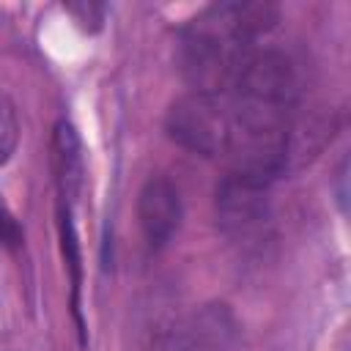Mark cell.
I'll use <instances>...</instances> for the list:
<instances>
[{
	"label": "cell",
	"instance_id": "cell-1",
	"mask_svg": "<svg viewBox=\"0 0 351 351\" xmlns=\"http://www.w3.org/2000/svg\"><path fill=\"white\" fill-rule=\"evenodd\" d=\"M178 219H181V203L173 184L165 178L148 181L145 189L140 192V225L148 241L165 244L176 233Z\"/></svg>",
	"mask_w": 351,
	"mask_h": 351
},
{
	"label": "cell",
	"instance_id": "cell-2",
	"mask_svg": "<svg viewBox=\"0 0 351 351\" xmlns=\"http://www.w3.org/2000/svg\"><path fill=\"white\" fill-rule=\"evenodd\" d=\"M16 140H19V121H16L14 104L5 96H0V167L14 154Z\"/></svg>",
	"mask_w": 351,
	"mask_h": 351
}]
</instances>
